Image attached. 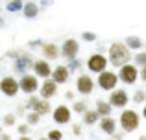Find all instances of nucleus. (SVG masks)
I'll return each mask as SVG.
<instances>
[{"instance_id":"1","label":"nucleus","mask_w":146,"mask_h":140,"mask_svg":"<svg viewBox=\"0 0 146 140\" xmlns=\"http://www.w3.org/2000/svg\"><path fill=\"white\" fill-rule=\"evenodd\" d=\"M107 59H109L111 66L120 70L122 66L131 63V50L126 46V43L115 41V43H111V46L107 48Z\"/></svg>"},{"instance_id":"2","label":"nucleus","mask_w":146,"mask_h":140,"mask_svg":"<svg viewBox=\"0 0 146 140\" xmlns=\"http://www.w3.org/2000/svg\"><path fill=\"white\" fill-rule=\"evenodd\" d=\"M118 124H120V127H122V133H133V131H137L139 126H141V116L135 109H124V111L120 112Z\"/></svg>"},{"instance_id":"3","label":"nucleus","mask_w":146,"mask_h":140,"mask_svg":"<svg viewBox=\"0 0 146 140\" xmlns=\"http://www.w3.org/2000/svg\"><path fill=\"white\" fill-rule=\"evenodd\" d=\"M19 83H21V92L28 94V96H35V92H39V90H41L39 78H37L35 74H24V76H21Z\"/></svg>"},{"instance_id":"4","label":"nucleus","mask_w":146,"mask_h":140,"mask_svg":"<svg viewBox=\"0 0 146 140\" xmlns=\"http://www.w3.org/2000/svg\"><path fill=\"white\" fill-rule=\"evenodd\" d=\"M87 68H89V72H94V74H104V72L107 70V65H109V59L106 57L104 54H100V52H96V54L89 55V59H87Z\"/></svg>"},{"instance_id":"5","label":"nucleus","mask_w":146,"mask_h":140,"mask_svg":"<svg viewBox=\"0 0 146 140\" xmlns=\"http://www.w3.org/2000/svg\"><path fill=\"white\" fill-rule=\"evenodd\" d=\"M118 81H120V79H118V74H115L113 70H106L104 74H100L96 78V85L102 90H107V92L117 90V83Z\"/></svg>"},{"instance_id":"6","label":"nucleus","mask_w":146,"mask_h":140,"mask_svg":"<svg viewBox=\"0 0 146 140\" xmlns=\"http://www.w3.org/2000/svg\"><path fill=\"white\" fill-rule=\"evenodd\" d=\"M139 78H141V68L135 63H129V65L122 66V68L118 70V79H120L124 85H133Z\"/></svg>"},{"instance_id":"7","label":"nucleus","mask_w":146,"mask_h":140,"mask_svg":"<svg viewBox=\"0 0 146 140\" xmlns=\"http://www.w3.org/2000/svg\"><path fill=\"white\" fill-rule=\"evenodd\" d=\"M0 90H2L4 96L13 98V96H17V94L21 92V83H19L15 78H11V76H4L2 81H0Z\"/></svg>"},{"instance_id":"8","label":"nucleus","mask_w":146,"mask_h":140,"mask_svg":"<svg viewBox=\"0 0 146 140\" xmlns=\"http://www.w3.org/2000/svg\"><path fill=\"white\" fill-rule=\"evenodd\" d=\"M107 101L111 103L113 109H124L126 105L129 103V96L124 89H117V90H113V92H109V100Z\"/></svg>"},{"instance_id":"9","label":"nucleus","mask_w":146,"mask_h":140,"mask_svg":"<svg viewBox=\"0 0 146 140\" xmlns=\"http://www.w3.org/2000/svg\"><path fill=\"white\" fill-rule=\"evenodd\" d=\"M76 90L80 94H83V96H89L94 90V79L89 74H80L76 78Z\"/></svg>"},{"instance_id":"10","label":"nucleus","mask_w":146,"mask_h":140,"mask_svg":"<svg viewBox=\"0 0 146 140\" xmlns=\"http://www.w3.org/2000/svg\"><path fill=\"white\" fill-rule=\"evenodd\" d=\"M52 118H54V122H56V124L65 126V124H68V122H70V118H72V109L68 107V105H57V107H54Z\"/></svg>"},{"instance_id":"11","label":"nucleus","mask_w":146,"mask_h":140,"mask_svg":"<svg viewBox=\"0 0 146 140\" xmlns=\"http://www.w3.org/2000/svg\"><path fill=\"white\" fill-rule=\"evenodd\" d=\"M78 52H80V43L76 39H67L63 44H61V55H63L65 59H68V61L78 59L76 57Z\"/></svg>"},{"instance_id":"12","label":"nucleus","mask_w":146,"mask_h":140,"mask_svg":"<svg viewBox=\"0 0 146 140\" xmlns=\"http://www.w3.org/2000/svg\"><path fill=\"white\" fill-rule=\"evenodd\" d=\"M52 72H54V68L50 66V63L46 61V59H37L35 65H33V74H35L37 78L50 79L52 78Z\"/></svg>"},{"instance_id":"13","label":"nucleus","mask_w":146,"mask_h":140,"mask_svg":"<svg viewBox=\"0 0 146 140\" xmlns=\"http://www.w3.org/2000/svg\"><path fill=\"white\" fill-rule=\"evenodd\" d=\"M57 83L54 81V79H44L43 83H41V90H39V96L43 98V100H52L54 96L57 94Z\"/></svg>"},{"instance_id":"14","label":"nucleus","mask_w":146,"mask_h":140,"mask_svg":"<svg viewBox=\"0 0 146 140\" xmlns=\"http://www.w3.org/2000/svg\"><path fill=\"white\" fill-rule=\"evenodd\" d=\"M68 78H70V70H68V66H65V65H57L56 68H54L52 78H50V79H54L57 85H65V83L68 81Z\"/></svg>"},{"instance_id":"15","label":"nucleus","mask_w":146,"mask_h":140,"mask_svg":"<svg viewBox=\"0 0 146 140\" xmlns=\"http://www.w3.org/2000/svg\"><path fill=\"white\" fill-rule=\"evenodd\" d=\"M41 52H43V59H46V61H56L61 54V48L54 43H44L43 46H41Z\"/></svg>"},{"instance_id":"16","label":"nucleus","mask_w":146,"mask_h":140,"mask_svg":"<svg viewBox=\"0 0 146 140\" xmlns=\"http://www.w3.org/2000/svg\"><path fill=\"white\" fill-rule=\"evenodd\" d=\"M100 131L102 133H106V135H117V120L115 118H111V116H107V118H102L100 120Z\"/></svg>"},{"instance_id":"17","label":"nucleus","mask_w":146,"mask_h":140,"mask_svg":"<svg viewBox=\"0 0 146 140\" xmlns=\"http://www.w3.org/2000/svg\"><path fill=\"white\" fill-rule=\"evenodd\" d=\"M33 65H35V61H33V59H30L28 55H19V59L17 61H15V65H13V68H15V72H22V76L26 74V68H30V66H32L33 68Z\"/></svg>"},{"instance_id":"18","label":"nucleus","mask_w":146,"mask_h":140,"mask_svg":"<svg viewBox=\"0 0 146 140\" xmlns=\"http://www.w3.org/2000/svg\"><path fill=\"white\" fill-rule=\"evenodd\" d=\"M96 112L102 118H107V116H111V112H113V107H111V103L106 101V100H96Z\"/></svg>"},{"instance_id":"19","label":"nucleus","mask_w":146,"mask_h":140,"mask_svg":"<svg viewBox=\"0 0 146 140\" xmlns=\"http://www.w3.org/2000/svg\"><path fill=\"white\" fill-rule=\"evenodd\" d=\"M100 120H102V116L96 112V109H89V111L83 114L82 122L85 124V126H94V124H100Z\"/></svg>"},{"instance_id":"20","label":"nucleus","mask_w":146,"mask_h":140,"mask_svg":"<svg viewBox=\"0 0 146 140\" xmlns=\"http://www.w3.org/2000/svg\"><path fill=\"white\" fill-rule=\"evenodd\" d=\"M33 112H37V114H41V116H46V114H50V112H54V109H52V105H50L48 100H43V98H41L39 105L35 107Z\"/></svg>"},{"instance_id":"21","label":"nucleus","mask_w":146,"mask_h":140,"mask_svg":"<svg viewBox=\"0 0 146 140\" xmlns=\"http://www.w3.org/2000/svg\"><path fill=\"white\" fill-rule=\"evenodd\" d=\"M22 13H24L26 18H35L37 13H39V7H37L35 2H26V4H24V9H22Z\"/></svg>"},{"instance_id":"22","label":"nucleus","mask_w":146,"mask_h":140,"mask_svg":"<svg viewBox=\"0 0 146 140\" xmlns=\"http://www.w3.org/2000/svg\"><path fill=\"white\" fill-rule=\"evenodd\" d=\"M126 46H128L129 50L143 52V50H141V48H143V41H141V37H137V35H129L128 39H126Z\"/></svg>"},{"instance_id":"23","label":"nucleus","mask_w":146,"mask_h":140,"mask_svg":"<svg viewBox=\"0 0 146 140\" xmlns=\"http://www.w3.org/2000/svg\"><path fill=\"white\" fill-rule=\"evenodd\" d=\"M133 63H135V65L139 66V68H144V66H146V50L137 52L135 57H133Z\"/></svg>"},{"instance_id":"24","label":"nucleus","mask_w":146,"mask_h":140,"mask_svg":"<svg viewBox=\"0 0 146 140\" xmlns=\"http://www.w3.org/2000/svg\"><path fill=\"white\" fill-rule=\"evenodd\" d=\"M39 101H41V96H28V100H26V109H28V112L30 111H35V107L39 105Z\"/></svg>"},{"instance_id":"25","label":"nucleus","mask_w":146,"mask_h":140,"mask_svg":"<svg viewBox=\"0 0 146 140\" xmlns=\"http://www.w3.org/2000/svg\"><path fill=\"white\" fill-rule=\"evenodd\" d=\"M41 118H43L41 114H37V112L30 111L28 114H26V124H28V126H37V124L41 122Z\"/></svg>"},{"instance_id":"26","label":"nucleus","mask_w":146,"mask_h":140,"mask_svg":"<svg viewBox=\"0 0 146 140\" xmlns=\"http://www.w3.org/2000/svg\"><path fill=\"white\" fill-rule=\"evenodd\" d=\"M72 111L83 116L87 111H89V107H87V103H85V101H74V105H72Z\"/></svg>"},{"instance_id":"27","label":"nucleus","mask_w":146,"mask_h":140,"mask_svg":"<svg viewBox=\"0 0 146 140\" xmlns=\"http://www.w3.org/2000/svg\"><path fill=\"white\" fill-rule=\"evenodd\" d=\"M15 122H17V114H15V112H7V114H4L2 124H4L6 127H13Z\"/></svg>"},{"instance_id":"28","label":"nucleus","mask_w":146,"mask_h":140,"mask_svg":"<svg viewBox=\"0 0 146 140\" xmlns=\"http://www.w3.org/2000/svg\"><path fill=\"white\" fill-rule=\"evenodd\" d=\"M24 4H26V2H21V0H15V2H7V9H9V11L24 9Z\"/></svg>"},{"instance_id":"29","label":"nucleus","mask_w":146,"mask_h":140,"mask_svg":"<svg viewBox=\"0 0 146 140\" xmlns=\"http://www.w3.org/2000/svg\"><path fill=\"white\" fill-rule=\"evenodd\" d=\"M46 137H48V140H63V133L59 129H50Z\"/></svg>"},{"instance_id":"30","label":"nucleus","mask_w":146,"mask_h":140,"mask_svg":"<svg viewBox=\"0 0 146 140\" xmlns=\"http://www.w3.org/2000/svg\"><path fill=\"white\" fill-rule=\"evenodd\" d=\"M146 101V92L144 90H137L133 94V103H144Z\"/></svg>"},{"instance_id":"31","label":"nucleus","mask_w":146,"mask_h":140,"mask_svg":"<svg viewBox=\"0 0 146 140\" xmlns=\"http://www.w3.org/2000/svg\"><path fill=\"white\" fill-rule=\"evenodd\" d=\"M17 131H19V135H21V137H30V126L28 124H19L17 126Z\"/></svg>"},{"instance_id":"32","label":"nucleus","mask_w":146,"mask_h":140,"mask_svg":"<svg viewBox=\"0 0 146 140\" xmlns=\"http://www.w3.org/2000/svg\"><path fill=\"white\" fill-rule=\"evenodd\" d=\"M82 39L87 41V43H93V41H96V33H93V32H83L82 33Z\"/></svg>"},{"instance_id":"33","label":"nucleus","mask_w":146,"mask_h":140,"mask_svg":"<svg viewBox=\"0 0 146 140\" xmlns=\"http://www.w3.org/2000/svg\"><path fill=\"white\" fill-rule=\"evenodd\" d=\"M67 66H68V70H70V72H74V70H78L80 66H82V63H80L78 59H74V61H68Z\"/></svg>"},{"instance_id":"34","label":"nucleus","mask_w":146,"mask_h":140,"mask_svg":"<svg viewBox=\"0 0 146 140\" xmlns=\"http://www.w3.org/2000/svg\"><path fill=\"white\" fill-rule=\"evenodd\" d=\"M72 135H76V137L82 135V126H80V124H74V126H72Z\"/></svg>"},{"instance_id":"35","label":"nucleus","mask_w":146,"mask_h":140,"mask_svg":"<svg viewBox=\"0 0 146 140\" xmlns=\"http://www.w3.org/2000/svg\"><path fill=\"white\" fill-rule=\"evenodd\" d=\"M65 98H67V100H74V92H72V90L65 92Z\"/></svg>"},{"instance_id":"36","label":"nucleus","mask_w":146,"mask_h":140,"mask_svg":"<svg viewBox=\"0 0 146 140\" xmlns=\"http://www.w3.org/2000/svg\"><path fill=\"white\" fill-rule=\"evenodd\" d=\"M24 107H26V105H21V107L17 109V114H24V112H26V109H24ZM26 114H28V112H26Z\"/></svg>"},{"instance_id":"37","label":"nucleus","mask_w":146,"mask_h":140,"mask_svg":"<svg viewBox=\"0 0 146 140\" xmlns=\"http://www.w3.org/2000/svg\"><path fill=\"white\" fill-rule=\"evenodd\" d=\"M141 79L146 83V66H144V68H141Z\"/></svg>"},{"instance_id":"38","label":"nucleus","mask_w":146,"mask_h":140,"mask_svg":"<svg viewBox=\"0 0 146 140\" xmlns=\"http://www.w3.org/2000/svg\"><path fill=\"white\" fill-rule=\"evenodd\" d=\"M124 138V133H117V135H113V140H122Z\"/></svg>"},{"instance_id":"39","label":"nucleus","mask_w":146,"mask_h":140,"mask_svg":"<svg viewBox=\"0 0 146 140\" xmlns=\"http://www.w3.org/2000/svg\"><path fill=\"white\" fill-rule=\"evenodd\" d=\"M0 140H11V135H7V133H2V137H0Z\"/></svg>"},{"instance_id":"40","label":"nucleus","mask_w":146,"mask_h":140,"mask_svg":"<svg viewBox=\"0 0 146 140\" xmlns=\"http://www.w3.org/2000/svg\"><path fill=\"white\" fill-rule=\"evenodd\" d=\"M19 140H33L32 137H19Z\"/></svg>"},{"instance_id":"41","label":"nucleus","mask_w":146,"mask_h":140,"mask_svg":"<svg viewBox=\"0 0 146 140\" xmlns=\"http://www.w3.org/2000/svg\"><path fill=\"white\" fill-rule=\"evenodd\" d=\"M143 118H146V103H144V107H143Z\"/></svg>"},{"instance_id":"42","label":"nucleus","mask_w":146,"mask_h":140,"mask_svg":"<svg viewBox=\"0 0 146 140\" xmlns=\"http://www.w3.org/2000/svg\"><path fill=\"white\" fill-rule=\"evenodd\" d=\"M139 140H146V135H141V137H139Z\"/></svg>"},{"instance_id":"43","label":"nucleus","mask_w":146,"mask_h":140,"mask_svg":"<svg viewBox=\"0 0 146 140\" xmlns=\"http://www.w3.org/2000/svg\"><path fill=\"white\" fill-rule=\"evenodd\" d=\"M39 140H48V137H41V138H39Z\"/></svg>"}]
</instances>
